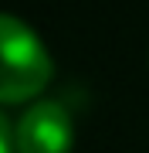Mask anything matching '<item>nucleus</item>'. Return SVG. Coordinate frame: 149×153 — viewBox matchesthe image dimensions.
Segmentation results:
<instances>
[{"instance_id":"obj_2","label":"nucleus","mask_w":149,"mask_h":153,"mask_svg":"<svg viewBox=\"0 0 149 153\" xmlns=\"http://www.w3.org/2000/svg\"><path fill=\"white\" fill-rule=\"evenodd\" d=\"M71 140H75V126L61 102H34L14 126L17 153H68Z\"/></svg>"},{"instance_id":"obj_1","label":"nucleus","mask_w":149,"mask_h":153,"mask_svg":"<svg viewBox=\"0 0 149 153\" xmlns=\"http://www.w3.org/2000/svg\"><path fill=\"white\" fill-rule=\"evenodd\" d=\"M51 71V55L41 38L24 21L0 14V102H31L48 88Z\"/></svg>"},{"instance_id":"obj_3","label":"nucleus","mask_w":149,"mask_h":153,"mask_svg":"<svg viewBox=\"0 0 149 153\" xmlns=\"http://www.w3.org/2000/svg\"><path fill=\"white\" fill-rule=\"evenodd\" d=\"M0 153H14V129L0 112Z\"/></svg>"}]
</instances>
